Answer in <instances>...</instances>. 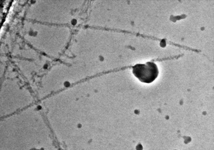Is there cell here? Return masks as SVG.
I'll return each instance as SVG.
<instances>
[{
	"label": "cell",
	"instance_id": "cell-1",
	"mask_svg": "<svg viewBox=\"0 0 214 150\" xmlns=\"http://www.w3.org/2000/svg\"><path fill=\"white\" fill-rule=\"evenodd\" d=\"M132 73L141 82L149 83L157 77L159 71L157 65L152 62L145 64H137L131 66Z\"/></svg>",
	"mask_w": 214,
	"mask_h": 150
},
{
	"label": "cell",
	"instance_id": "cell-2",
	"mask_svg": "<svg viewBox=\"0 0 214 150\" xmlns=\"http://www.w3.org/2000/svg\"><path fill=\"white\" fill-rule=\"evenodd\" d=\"M38 109H40L41 108V107L40 106H38Z\"/></svg>",
	"mask_w": 214,
	"mask_h": 150
}]
</instances>
